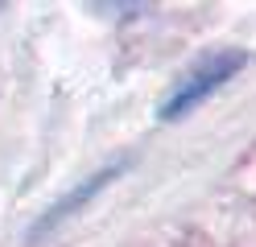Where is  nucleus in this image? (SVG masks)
I'll list each match as a JSON object with an SVG mask.
<instances>
[{"label": "nucleus", "instance_id": "f257e3e1", "mask_svg": "<svg viewBox=\"0 0 256 247\" xmlns=\"http://www.w3.org/2000/svg\"><path fill=\"white\" fill-rule=\"evenodd\" d=\"M240 62H244L240 54H223V58H215V62H206L198 74H190L182 87L174 91V99H166L162 115H178V111H186V107H194L198 99H202V95H211V91H215L232 70H240Z\"/></svg>", "mask_w": 256, "mask_h": 247}]
</instances>
